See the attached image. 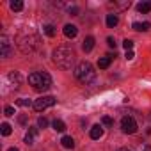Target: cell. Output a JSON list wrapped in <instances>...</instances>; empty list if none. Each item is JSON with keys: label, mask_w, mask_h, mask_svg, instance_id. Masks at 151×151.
Masks as SVG:
<instances>
[{"label": "cell", "mask_w": 151, "mask_h": 151, "mask_svg": "<svg viewBox=\"0 0 151 151\" xmlns=\"http://www.w3.org/2000/svg\"><path fill=\"white\" fill-rule=\"evenodd\" d=\"M69 14H71V16H77V14H78V7H75V6L69 7Z\"/></svg>", "instance_id": "obj_28"}, {"label": "cell", "mask_w": 151, "mask_h": 151, "mask_svg": "<svg viewBox=\"0 0 151 151\" xmlns=\"http://www.w3.org/2000/svg\"><path fill=\"white\" fill-rule=\"evenodd\" d=\"M60 142H62V146H64L66 149H73V147H75V140H73V137H69V135H64V137L60 139Z\"/></svg>", "instance_id": "obj_14"}, {"label": "cell", "mask_w": 151, "mask_h": 151, "mask_svg": "<svg viewBox=\"0 0 151 151\" xmlns=\"http://www.w3.org/2000/svg\"><path fill=\"white\" fill-rule=\"evenodd\" d=\"M16 45L23 53H32L39 46V37L36 34H32V32H23V34H18Z\"/></svg>", "instance_id": "obj_4"}, {"label": "cell", "mask_w": 151, "mask_h": 151, "mask_svg": "<svg viewBox=\"0 0 151 151\" xmlns=\"http://www.w3.org/2000/svg\"><path fill=\"white\" fill-rule=\"evenodd\" d=\"M16 105H20V107H30V100H27V98H20V100L16 101Z\"/></svg>", "instance_id": "obj_22"}, {"label": "cell", "mask_w": 151, "mask_h": 151, "mask_svg": "<svg viewBox=\"0 0 151 151\" xmlns=\"http://www.w3.org/2000/svg\"><path fill=\"white\" fill-rule=\"evenodd\" d=\"M75 57H77V53L69 46H57L53 50V62L62 69H69L75 62Z\"/></svg>", "instance_id": "obj_1"}, {"label": "cell", "mask_w": 151, "mask_h": 151, "mask_svg": "<svg viewBox=\"0 0 151 151\" xmlns=\"http://www.w3.org/2000/svg\"><path fill=\"white\" fill-rule=\"evenodd\" d=\"M27 119H29V116H27V114H22V116L18 117V123H20V124H27Z\"/></svg>", "instance_id": "obj_26"}, {"label": "cell", "mask_w": 151, "mask_h": 151, "mask_svg": "<svg viewBox=\"0 0 151 151\" xmlns=\"http://www.w3.org/2000/svg\"><path fill=\"white\" fill-rule=\"evenodd\" d=\"M110 60H112V57H101V59L98 60V68H100V69H107V68L110 66Z\"/></svg>", "instance_id": "obj_17"}, {"label": "cell", "mask_w": 151, "mask_h": 151, "mask_svg": "<svg viewBox=\"0 0 151 151\" xmlns=\"http://www.w3.org/2000/svg\"><path fill=\"white\" fill-rule=\"evenodd\" d=\"M4 112H6V116H14V109L13 107H6Z\"/></svg>", "instance_id": "obj_27"}, {"label": "cell", "mask_w": 151, "mask_h": 151, "mask_svg": "<svg viewBox=\"0 0 151 151\" xmlns=\"http://www.w3.org/2000/svg\"><path fill=\"white\" fill-rule=\"evenodd\" d=\"M89 135H91V139H94V140H98L101 135H103V128L100 126V124H94L93 128H91V132H89Z\"/></svg>", "instance_id": "obj_9"}, {"label": "cell", "mask_w": 151, "mask_h": 151, "mask_svg": "<svg viewBox=\"0 0 151 151\" xmlns=\"http://www.w3.org/2000/svg\"><path fill=\"white\" fill-rule=\"evenodd\" d=\"M0 53H2V57H9L11 55V41H9L7 36L0 37Z\"/></svg>", "instance_id": "obj_7"}, {"label": "cell", "mask_w": 151, "mask_h": 151, "mask_svg": "<svg viewBox=\"0 0 151 151\" xmlns=\"http://www.w3.org/2000/svg\"><path fill=\"white\" fill-rule=\"evenodd\" d=\"M36 135H37V128H29V133L25 135V144H27V146H32Z\"/></svg>", "instance_id": "obj_10"}, {"label": "cell", "mask_w": 151, "mask_h": 151, "mask_svg": "<svg viewBox=\"0 0 151 151\" xmlns=\"http://www.w3.org/2000/svg\"><path fill=\"white\" fill-rule=\"evenodd\" d=\"M45 34H46L48 37H53V36H55V27H53V25H45Z\"/></svg>", "instance_id": "obj_21"}, {"label": "cell", "mask_w": 151, "mask_h": 151, "mask_svg": "<svg viewBox=\"0 0 151 151\" xmlns=\"http://www.w3.org/2000/svg\"><path fill=\"white\" fill-rule=\"evenodd\" d=\"M123 46H124V48H126V52H128V50H132V48H133V41H132V39H124V41H123Z\"/></svg>", "instance_id": "obj_25"}, {"label": "cell", "mask_w": 151, "mask_h": 151, "mask_svg": "<svg viewBox=\"0 0 151 151\" xmlns=\"http://www.w3.org/2000/svg\"><path fill=\"white\" fill-rule=\"evenodd\" d=\"M9 80H11V82H14V87H20V82H22L20 73H18V71H13V73L9 75Z\"/></svg>", "instance_id": "obj_16"}, {"label": "cell", "mask_w": 151, "mask_h": 151, "mask_svg": "<svg viewBox=\"0 0 151 151\" xmlns=\"http://www.w3.org/2000/svg\"><path fill=\"white\" fill-rule=\"evenodd\" d=\"M75 78H77L80 84H84V86L94 82V78H96V71H94L93 64H89V62H86V60L80 62L77 68H75Z\"/></svg>", "instance_id": "obj_2"}, {"label": "cell", "mask_w": 151, "mask_h": 151, "mask_svg": "<svg viewBox=\"0 0 151 151\" xmlns=\"http://www.w3.org/2000/svg\"><path fill=\"white\" fill-rule=\"evenodd\" d=\"M53 130H55V132H64V130H66V124H64V121H60V119H55V121H53Z\"/></svg>", "instance_id": "obj_18"}, {"label": "cell", "mask_w": 151, "mask_h": 151, "mask_svg": "<svg viewBox=\"0 0 151 151\" xmlns=\"http://www.w3.org/2000/svg\"><path fill=\"white\" fill-rule=\"evenodd\" d=\"M117 151H130V149H126V147H119Z\"/></svg>", "instance_id": "obj_33"}, {"label": "cell", "mask_w": 151, "mask_h": 151, "mask_svg": "<svg viewBox=\"0 0 151 151\" xmlns=\"http://www.w3.org/2000/svg\"><path fill=\"white\" fill-rule=\"evenodd\" d=\"M137 11H139V13H142V14L149 13V11H151V2H140V4L137 6Z\"/></svg>", "instance_id": "obj_15"}, {"label": "cell", "mask_w": 151, "mask_h": 151, "mask_svg": "<svg viewBox=\"0 0 151 151\" xmlns=\"http://www.w3.org/2000/svg\"><path fill=\"white\" fill-rule=\"evenodd\" d=\"M149 23L147 22H135L133 23V30H137V32H147L149 30Z\"/></svg>", "instance_id": "obj_11"}, {"label": "cell", "mask_w": 151, "mask_h": 151, "mask_svg": "<svg viewBox=\"0 0 151 151\" xmlns=\"http://www.w3.org/2000/svg\"><path fill=\"white\" fill-rule=\"evenodd\" d=\"M29 84L32 86L34 91L43 93V91L50 89V86H52V77H50L48 73H45V71L30 73V75H29Z\"/></svg>", "instance_id": "obj_3"}, {"label": "cell", "mask_w": 151, "mask_h": 151, "mask_svg": "<svg viewBox=\"0 0 151 151\" xmlns=\"http://www.w3.org/2000/svg\"><path fill=\"white\" fill-rule=\"evenodd\" d=\"M133 57H135V53H133L132 50H128V52H126V59H128V60H132Z\"/></svg>", "instance_id": "obj_30"}, {"label": "cell", "mask_w": 151, "mask_h": 151, "mask_svg": "<svg viewBox=\"0 0 151 151\" xmlns=\"http://www.w3.org/2000/svg\"><path fill=\"white\" fill-rule=\"evenodd\" d=\"M11 9L13 11H22L23 9V2H22V0H13V2H11Z\"/></svg>", "instance_id": "obj_19"}, {"label": "cell", "mask_w": 151, "mask_h": 151, "mask_svg": "<svg viewBox=\"0 0 151 151\" xmlns=\"http://www.w3.org/2000/svg\"><path fill=\"white\" fill-rule=\"evenodd\" d=\"M121 130L124 132V133H135L137 132V123H135V119L132 117V116H124L123 119H121Z\"/></svg>", "instance_id": "obj_6"}, {"label": "cell", "mask_w": 151, "mask_h": 151, "mask_svg": "<svg viewBox=\"0 0 151 151\" xmlns=\"http://www.w3.org/2000/svg\"><path fill=\"white\" fill-rule=\"evenodd\" d=\"M77 34H78V29L75 27V25H71V23L64 25V36H66V37L73 39V37H77Z\"/></svg>", "instance_id": "obj_8"}, {"label": "cell", "mask_w": 151, "mask_h": 151, "mask_svg": "<svg viewBox=\"0 0 151 151\" xmlns=\"http://www.w3.org/2000/svg\"><path fill=\"white\" fill-rule=\"evenodd\" d=\"M55 98L53 96H41V98H37L36 101H34V109L37 110V112H41V110H45V109H48V107H53L55 105Z\"/></svg>", "instance_id": "obj_5"}, {"label": "cell", "mask_w": 151, "mask_h": 151, "mask_svg": "<svg viewBox=\"0 0 151 151\" xmlns=\"http://www.w3.org/2000/svg\"><path fill=\"white\" fill-rule=\"evenodd\" d=\"M107 43H109V46H110V48H116V41H114V37H109V39H107Z\"/></svg>", "instance_id": "obj_29"}, {"label": "cell", "mask_w": 151, "mask_h": 151, "mask_svg": "<svg viewBox=\"0 0 151 151\" xmlns=\"http://www.w3.org/2000/svg\"><path fill=\"white\" fill-rule=\"evenodd\" d=\"M7 151H20V149H18V147H9Z\"/></svg>", "instance_id": "obj_32"}, {"label": "cell", "mask_w": 151, "mask_h": 151, "mask_svg": "<svg viewBox=\"0 0 151 151\" xmlns=\"http://www.w3.org/2000/svg\"><path fill=\"white\" fill-rule=\"evenodd\" d=\"M101 123H103L105 126H112V124H114V119L109 117V116H103V117H101Z\"/></svg>", "instance_id": "obj_23"}, {"label": "cell", "mask_w": 151, "mask_h": 151, "mask_svg": "<svg viewBox=\"0 0 151 151\" xmlns=\"http://www.w3.org/2000/svg\"><path fill=\"white\" fill-rule=\"evenodd\" d=\"M37 126H39V128H46V126H48V119H46V117H39V119H37Z\"/></svg>", "instance_id": "obj_24"}, {"label": "cell", "mask_w": 151, "mask_h": 151, "mask_svg": "<svg viewBox=\"0 0 151 151\" xmlns=\"http://www.w3.org/2000/svg\"><path fill=\"white\" fill-rule=\"evenodd\" d=\"M142 151H151V146H149V144H146V146L142 147Z\"/></svg>", "instance_id": "obj_31"}, {"label": "cell", "mask_w": 151, "mask_h": 151, "mask_svg": "<svg viewBox=\"0 0 151 151\" xmlns=\"http://www.w3.org/2000/svg\"><path fill=\"white\" fill-rule=\"evenodd\" d=\"M82 48H84V52H91L94 48V37L93 36H87L84 39V43H82Z\"/></svg>", "instance_id": "obj_12"}, {"label": "cell", "mask_w": 151, "mask_h": 151, "mask_svg": "<svg viewBox=\"0 0 151 151\" xmlns=\"http://www.w3.org/2000/svg\"><path fill=\"white\" fill-rule=\"evenodd\" d=\"M119 23V18H117V14H114V13H110V14H107V27H110V29H114L116 25Z\"/></svg>", "instance_id": "obj_13"}, {"label": "cell", "mask_w": 151, "mask_h": 151, "mask_svg": "<svg viewBox=\"0 0 151 151\" xmlns=\"http://www.w3.org/2000/svg\"><path fill=\"white\" fill-rule=\"evenodd\" d=\"M0 130H2V135L4 137H7V135H11V124H7V123H2V126H0Z\"/></svg>", "instance_id": "obj_20"}]
</instances>
